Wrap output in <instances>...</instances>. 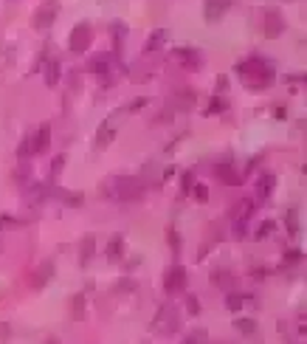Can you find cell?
I'll use <instances>...</instances> for the list:
<instances>
[{"label": "cell", "instance_id": "1", "mask_svg": "<svg viewBox=\"0 0 307 344\" xmlns=\"http://www.w3.org/2000/svg\"><path fill=\"white\" fill-rule=\"evenodd\" d=\"M237 73H240V79H243V85L251 88V90L271 88L273 79H276V68H273V62H268L265 57H259V54H251L248 60L240 62Z\"/></svg>", "mask_w": 307, "mask_h": 344}, {"label": "cell", "instance_id": "2", "mask_svg": "<svg viewBox=\"0 0 307 344\" xmlns=\"http://www.w3.org/2000/svg\"><path fill=\"white\" fill-rule=\"evenodd\" d=\"M144 192H147V184L135 175H116L107 181V189H105V195H110V198H116V201H122V203L141 201Z\"/></svg>", "mask_w": 307, "mask_h": 344}, {"label": "cell", "instance_id": "3", "mask_svg": "<svg viewBox=\"0 0 307 344\" xmlns=\"http://www.w3.org/2000/svg\"><path fill=\"white\" fill-rule=\"evenodd\" d=\"M152 330L161 336H172L181 330V310L172 305V302H164L158 310H155V319H152Z\"/></svg>", "mask_w": 307, "mask_h": 344}, {"label": "cell", "instance_id": "4", "mask_svg": "<svg viewBox=\"0 0 307 344\" xmlns=\"http://www.w3.org/2000/svg\"><path fill=\"white\" fill-rule=\"evenodd\" d=\"M90 40H93V28H90V23H76V26L70 28L68 48L73 54H85L90 48Z\"/></svg>", "mask_w": 307, "mask_h": 344}, {"label": "cell", "instance_id": "5", "mask_svg": "<svg viewBox=\"0 0 307 344\" xmlns=\"http://www.w3.org/2000/svg\"><path fill=\"white\" fill-rule=\"evenodd\" d=\"M60 0H45L43 6L34 11V17H31V26L37 28V31H45V28L54 26V20H57V11H60V6H57Z\"/></svg>", "mask_w": 307, "mask_h": 344}, {"label": "cell", "instance_id": "6", "mask_svg": "<svg viewBox=\"0 0 307 344\" xmlns=\"http://www.w3.org/2000/svg\"><path fill=\"white\" fill-rule=\"evenodd\" d=\"M186 288V268L184 265H172L167 271V276H164V291L169 293V296H175V293H181Z\"/></svg>", "mask_w": 307, "mask_h": 344}, {"label": "cell", "instance_id": "7", "mask_svg": "<svg viewBox=\"0 0 307 344\" xmlns=\"http://www.w3.org/2000/svg\"><path fill=\"white\" fill-rule=\"evenodd\" d=\"M90 71L99 76V82H105V85H110V82L116 79V68H113V57H107V54H102V57H93L90 60Z\"/></svg>", "mask_w": 307, "mask_h": 344}, {"label": "cell", "instance_id": "8", "mask_svg": "<svg viewBox=\"0 0 307 344\" xmlns=\"http://www.w3.org/2000/svg\"><path fill=\"white\" fill-rule=\"evenodd\" d=\"M172 60H175L181 68H192V71L203 68V54L197 51V48H178V51H172Z\"/></svg>", "mask_w": 307, "mask_h": 344}, {"label": "cell", "instance_id": "9", "mask_svg": "<svg viewBox=\"0 0 307 344\" xmlns=\"http://www.w3.org/2000/svg\"><path fill=\"white\" fill-rule=\"evenodd\" d=\"M288 28V23H285V17H282L276 9H271V11H265V23H262V31H265V37H279L282 31Z\"/></svg>", "mask_w": 307, "mask_h": 344}, {"label": "cell", "instance_id": "10", "mask_svg": "<svg viewBox=\"0 0 307 344\" xmlns=\"http://www.w3.org/2000/svg\"><path fill=\"white\" fill-rule=\"evenodd\" d=\"M273 186H276V175H271V172H262V175H259V181H256V189H254V203L268 201V198L273 195Z\"/></svg>", "mask_w": 307, "mask_h": 344}, {"label": "cell", "instance_id": "11", "mask_svg": "<svg viewBox=\"0 0 307 344\" xmlns=\"http://www.w3.org/2000/svg\"><path fill=\"white\" fill-rule=\"evenodd\" d=\"M228 6L226 3H220V0H206V6H203V20L206 23H220V20L226 17Z\"/></svg>", "mask_w": 307, "mask_h": 344}, {"label": "cell", "instance_id": "12", "mask_svg": "<svg viewBox=\"0 0 307 344\" xmlns=\"http://www.w3.org/2000/svg\"><path fill=\"white\" fill-rule=\"evenodd\" d=\"M48 144H51V124H40V130L31 136V150H34V155L45 152Z\"/></svg>", "mask_w": 307, "mask_h": 344}, {"label": "cell", "instance_id": "13", "mask_svg": "<svg viewBox=\"0 0 307 344\" xmlns=\"http://www.w3.org/2000/svg\"><path fill=\"white\" fill-rule=\"evenodd\" d=\"M194 105H197V93H194L192 88L178 90L175 99H172V110H192Z\"/></svg>", "mask_w": 307, "mask_h": 344}, {"label": "cell", "instance_id": "14", "mask_svg": "<svg viewBox=\"0 0 307 344\" xmlns=\"http://www.w3.org/2000/svg\"><path fill=\"white\" fill-rule=\"evenodd\" d=\"M254 209H256V203L251 201V198H243V201H237L234 203V209H231V220H251V214H254Z\"/></svg>", "mask_w": 307, "mask_h": 344}, {"label": "cell", "instance_id": "15", "mask_svg": "<svg viewBox=\"0 0 307 344\" xmlns=\"http://www.w3.org/2000/svg\"><path fill=\"white\" fill-rule=\"evenodd\" d=\"M51 279H54V260H45V263L34 271V279H31V285H34V288H43V285H48Z\"/></svg>", "mask_w": 307, "mask_h": 344}, {"label": "cell", "instance_id": "16", "mask_svg": "<svg viewBox=\"0 0 307 344\" xmlns=\"http://www.w3.org/2000/svg\"><path fill=\"white\" fill-rule=\"evenodd\" d=\"M116 138V127L113 122H102L96 130V147L99 150H105V147H110V141Z\"/></svg>", "mask_w": 307, "mask_h": 344}, {"label": "cell", "instance_id": "17", "mask_svg": "<svg viewBox=\"0 0 307 344\" xmlns=\"http://www.w3.org/2000/svg\"><path fill=\"white\" fill-rule=\"evenodd\" d=\"M60 76H62V62L60 60H48V65H45V85L54 88V85L60 82Z\"/></svg>", "mask_w": 307, "mask_h": 344}, {"label": "cell", "instance_id": "18", "mask_svg": "<svg viewBox=\"0 0 307 344\" xmlns=\"http://www.w3.org/2000/svg\"><path fill=\"white\" fill-rule=\"evenodd\" d=\"M217 178H220V181H226V184H234V186L240 184V178L234 175V164H231L228 158L217 164Z\"/></svg>", "mask_w": 307, "mask_h": 344}, {"label": "cell", "instance_id": "19", "mask_svg": "<svg viewBox=\"0 0 307 344\" xmlns=\"http://www.w3.org/2000/svg\"><path fill=\"white\" fill-rule=\"evenodd\" d=\"M122 257H124V237L116 234V237L110 240V246H107V260H110V263H122Z\"/></svg>", "mask_w": 307, "mask_h": 344}, {"label": "cell", "instance_id": "20", "mask_svg": "<svg viewBox=\"0 0 307 344\" xmlns=\"http://www.w3.org/2000/svg\"><path fill=\"white\" fill-rule=\"evenodd\" d=\"M93 251H96V240L90 237V234H88V237H82L79 240V263L88 265L90 257H93Z\"/></svg>", "mask_w": 307, "mask_h": 344}, {"label": "cell", "instance_id": "21", "mask_svg": "<svg viewBox=\"0 0 307 344\" xmlns=\"http://www.w3.org/2000/svg\"><path fill=\"white\" fill-rule=\"evenodd\" d=\"M164 40H167V31L164 28H158V31H152L147 40V45H144V57H152L155 54V48H161L164 45Z\"/></svg>", "mask_w": 307, "mask_h": 344}, {"label": "cell", "instance_id": "22", "mask_svg": "<svg viewBox=\"0 0 307 344\" xmlns=\"http://www.w3.org/2000/svg\"><path fill=\"white\" fill-rule=\"evenodd\" d=\"M211 282L217 285V288H234V274H231V271H223V268H217V271L211 274Z\"/></svg>", "mask_w": 307, "mask_h": 344}, {"label": "cell", "instance_id": "23", "mask_svg": "<svg viewBox=\"0 0 307 344\" xmlns=\"http://www.w3.org/2000/svg\"><path fill=\"white\" fill-rule=\"evenodd\" d=\"M206 342H209V333L203 327H197V330H192V333L186 336V344H206Z\"/></svg>", "mask_w": 307, "mask_h": 344}, {"label": "cell", "instance_id": "24", "mask_svg": "<svg viewBox=\"0 0 307 344\" xmlns=\"http://www.w3.org/2000/svg\"><path fill=\"white\" fill-rule=\"evenodd\" d=\"M243 305H246V296H240V293H228V296H226V308L228 310H234V313H237Z\"/></svg>", "mask_w": 307, "mask_h": 344}, {"label": "cell", "instance_id": "25", "mask_svg": "<svg viewBox=\"0 0 307 344\" xmlns=\"http://www.w3.org/2000/svg\"><path fill=\"white\" fill-rule=\"evenodd\" d=\"M234 327L240 333H256V322L254 319H234Z\"/></svg>", "mask_w": 307, "mask_h": 344}, {"label": "cell", "instance_id": "26", "mask_svg": "<svg viewBox=\"0 0 307 344\" xmlns=\"http://www.w3.org/2000/svg\"><path fill=\"white\" fill-rule=\"evenodd\" d=\"M110 34L116 37V43H122L124 37H127V23H122V20H116V23H110Z\"/></svg>", "mask_w": 307, "mask_h": 344}, {"label": "cell", "instance_id": "27", "mask_svg": "<svg viewBox=\"0 0 307 344\" xmlns=\"http://www.w3.org/2000/svg\"><path fill=\"white\" fill-rule=\"evenodd\" d=\"M28 155H34V150H31V136H23V141H20L17 147V158H28Z\"/></svg>", "mask_w": 307, "mask_h": 344}, {"label": "cell", "instance_id": "28", "mask_svg": "<svg viewBox=\"0 0 307 344\" xmlns=\"http://www.w3.org/2000/svg\"><path fill=\"white\" fill-rule=\"evenodd\" d=\"M285 223H288V234H299V212L296 209H288Z\"/></svg>", "mask_w": 307, "mask_h": 344}, {"label": "cell", "instance_id": "29", "mask_svg": "<svg viewBox=\"0 0 307 344\" xmlns=\"http://www.w3.org/2000/svg\"><path fill=\"white\" fill-rule=\"evenodd\" d=\"M186 310H189L192 316H200V302H197L194 293H186Z\"/></svg>", "mask_w": 307, "mask_h": 344}, {"label": "cell", "instance_id": "30", "mask_svg": "<svg viewBox=\"0 0 307 344\" xmlns=\"http://www.w3.org/2000/svg\"><path fill=\"white\" fill-rule=\"evenodd\" d=\"M273 229H276V223H273V220H265L262 226L256 229V234H254V237H256V240H265L268 234H273Z\"/></svg>", "mask_w": 307, "mask_h": 344}, {"label": "cell", "instance_id": "31", "mask_svg": "<svg viewBox=\"0 0 307 344\" xmlns=\"http://www.w3.org/2000/svg\"><path fill=\"white\" fill-rule=\"evenodd\" d=\"M192 186H194V175L192 172H184V175H181V195H189Z\"/></svg>", "mask_w": 307, "mask_h": 344}, {"label": "cell", "instance_id": "32", "mask_svg": "<svg viewBox=\"0 0 307 344\" xmlns=\"http://www.w3.org/2000/svg\"><path fill=\"white\" fill-rule=\"evenodd\" d=\"M231 229H234V237L243 240L248 234V220H231Z\"/></svg>", "mask_w": 307, "mask_h": 344}, {"label": "cell", "instance_id": "33", "mask_svg": "<svg viewBox=\"0 0 307 344\" xmlns=\"http://www.w3.org/2000/svg\"><path fill=\"white\" fill-rule=\"evenodd\" d=\"M82 308H85V296L76 293V296H73V319H76V322L82 319Z\"/></svg>", "mask_w": 307, "mask_h": 344}, {"label": "cell", "instance_id": "34", "mask_svg": "<svg viewBox=\"0 0 307 344\" xmlns=\"http://www.w3.org/2000/svg\"><path fill=\"white\" fill-rule=\"evenodd\" d=\"M192 195H194V198H197L200 203H206V201H209V189H206L203 184H194V186H192Z\"/></svg>", "mask_w": 307, "mask_h": 344}, {"label": "cell", "instance_id": "35", "mask_svg": "<svg viewBox=\"0 0 307 344\" xmlns=\"http://www.w3.org/2000/svg\"><path fill=\"white\" fill-rule=\"evenodd\" d=\"M167 240H169V246H172V251H181V240H178V231L175 229H167Z\"/></svg>", "mask_w": 307, "mask_h": 344}, {"label": "cell", "instance_id": "36", "mask_svg": "<svg viewBox=\"0 0 307 344\" xmlns=\"http://www.w3.org/2000/svg\"><path fill=\"white\" fill-rule=\"evenodd\" d=\"M228 107V102H223V96H214V102H211V107H209V113H220V110H226Z\"/></svg>", "mask_w": 307, "mask_h": 344}, {"label": "cell", "instance_id": "37", "mask_svg": "<svg viewBox=\"0 0 307 344\" xmlns=\"http://www.w3.org/2000/svg\"><path fill=\"white\" fill-rule=\"evenodd\" d=\"M62 164H65V155H57V158H54V164H51V175L54 178L62 172Z\"/></svg>", "mask_w": 307, "mask_h": 344}, {"label": "cell", "instance_id": "38", "mask_svg": "<svg viewBox=\"0 0 307 344\" xmlns=\"http://www.w3.org/2000/svg\"><path fill=\"white\" fill-rule=\"evenodd\" d=\"M223 90H228V79L226 76H220L217 85H214V96H223Z\"/></svg>", "mask_w": 307, "mask_h": 344}, {"label": "cell", "instance_id": "39", "mask_svg": "<svg viewBox=\"0 0 307 344\" xmlns=\"http://www.w3.org/2000/svg\"><path fill=\"white\" fill-rule=\"evenodd\" d=\"M285 260H288V263H299V260H302V251H299V248H293V251H288V257H285Z\"/></svg>", "mask_w": 307, "mask_h": 344}, {"label": "cell", "instance_id": "40", "mask_svg": "<svg viewBox=\"0 0 307 344\" xmlns=\"http://www.w3.org/2000/svg\"><path fill=\"white\" fill-rule=\"evenodd\" d=\"M65 203H73V206H79V203H82V195H65Z\"/></svg>", "mask_w": 307, "mask_h": 344}, {"label": "cell", "instance_id": "41", "mask_svg": "<svg viewBox=\"0 0 307 344\" xmlns=\"http://www.w3.org/2000/svg\"><path fill=\"white\" fill-rule=\"evenodd\" d=\"M220 3H226V6H231V3H234V0H220Z\"/></svg>", "mask_w": 307, "mask_h": 344}, {"label": "cell", "instance_id": "42", "mask_svg": "<svg viewBox=\"0 0 307 344\" xmlns=\"http://www.w3.org/2000/svg\"><path fill=\"white\" fill-rule=\"evenodd\" d=\"M48 344H60V342H57V339H51V342H48Z\"/></svg>", "mask_w": 307, "mask_h": 344}]
</instances>
